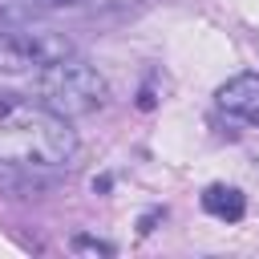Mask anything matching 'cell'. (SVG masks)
Wrapping results in <instances>:
<instances>
[{
    "label": "cell",
    "instance_id": "8992f818",
    "mask_svg": "<svg viewBox=\"0 0 259 259\" xmlns=\"http://www.w3.org/2000/svg\"><path fill=\"white\" fill-rule=\"evenodd\" d=\"M69 247L77 255H113V243H101V239H89V235H77Z\"/></svg>",
    "mask_w": 259,
    "mask_h": 259
},
{
    "label": "cell",
    "instance_id": "3957f363",
    "mask_svg": "<svg viewBox=\"0 0 259 259\" xmlns=\"http://www.w3.org/2000/svg\"><path fill=\"white\" fill-rule=\"evenodd\" d=\"M69 53L65 40L49 36V32H16V28H0V73L4 77H20V73H40L53 57Z\"/></svg>",
    "mask_w": 259,
    "mask_h": 259
},
{
    "label": "cell",
    "instance_id": "277c9868",
    "mask_svg": "<svg viewBox=\"0 0 259 259\" xmlns=\"http://www.w3.org/2000/svg\"><path fill=\"white\" fill-rule=\"evenodd\" d=\"M219 109L231 113L235 121H247L251 130H259V73H235L231 81L219 85Z\"/></svg>",
    "mask_w": 259,
    "mask_h": 259
},
{
    "label": "cell",
    "instance_id": "ba28073f",
    "mask_svg": "<svg viewBox=\"0 0 259 259\" xmlns=\"http://www.w3.org/2000/svg\"><path fill=\"white\" fill-rule=\"evenodd\" d=\"M154 219H162V210H150V214L142 219V227H138V231H142V235H150V231H154Z\"/></svg>",
    "mask_w": 259,
    "mask_h": 259
},
{
    "label": "cell",
    "instance_id": "6da1fadb",
    "mask_svg": "<svg viewBox=\"0 0 259 259\" xmlns=\"http://www.w3.org/2000/svg\"><path fill=\"white\" fill-rule=\"evenodd\" d=\"M73 154H77V134L65 113L49 109L40 97L0 93V166L53 170V166H69Z\"/></svg>",
    "mask_w": 259,
    "mask_h": 259
},
{
    "label": "cell",
    "instance_id": "52a82bcc",
    "mask_svg": "<svg viewBox=\"0 0 259 259\" xmlns=\"http://www.w3.org/2000/svg\"><path fill=\"white\" fill-rule=\"evenodd\" d=\"M40 8H81V4H93V0H36Z\"/></svg>",
    "mask_w": 259,
    "mask_h": 259
},
{
    "label": "cell",
    "instance_id": "7a4b0ae2",
    "mask_svg": "<svg viewBox=\"0 0 259 259\" xmlns=\"http://www.w3.org/2000/svg\"><path fill=\"white\" fill-rule=\"evenodd\" d=\"M36 93H40V101L49 109H57L65 117H85V113H93V109L105 105L109 85H105V77L85 57L61 53V57H53L36 73Z\"/></svg>",
    "mask_w": 259,
    "mask_h": 259
},
{
    "label": "cell",
    "instance_id": "5b68a950",
    "mask_svg": "<svg viewBox=\"0 0 259 259\" xmlns=\"http://www.w3.org/2000/svg\"><path fill=\"white\" fill-rule=\"evenodd\" d=\"M202 210L214 214V219H223V223H239L247 214V198H243V190H235L227 182H210L202 190Z\"/></svg>",
    "mask_w": 259,
    "mask_h": 259
}]
</instances>
